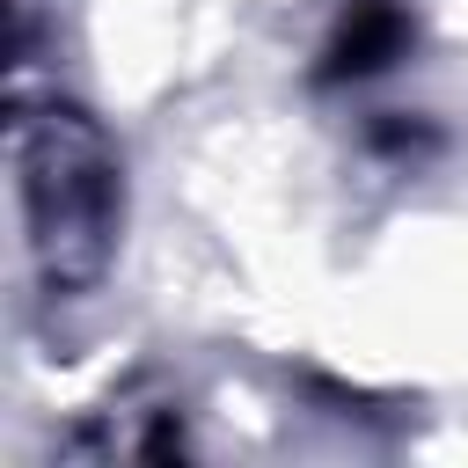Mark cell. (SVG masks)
I'll return each mask as SVG.
<instances>
[{
  "mask_svg": "<svg viewBox=\"0 0 468 468\" xmlns=\"http://www.w3.org/2000/svg\"><path fill=\"white\" fill-rule=\"evenodd\" d=\"M7 139H15V197H22V241L37 285L58 300L102 285L124 234V161L110 132L80 102L15 95Z\"/></svg>",
  "mask_w": 468,
  "mask_h": 468,
  "instance_id": "6da1fadb",
  "label": "cell"
},
{
  "mask_svg": "<svg viewBox=\"0 0 468 468\" xmlns=\"http://www.w3.org/2000/svg\"><path fill=\"white\" fill-rule=\"evenodd\" d=\"M410 44V15L395 0H351L322 44V80H366L380 66H395Z\"/></svg>",
  "mask_w": 468,
  "mask_h": 468,
  "instance_id": "7a4b0ae2",
  "label": "cell"
}]
</instances>
